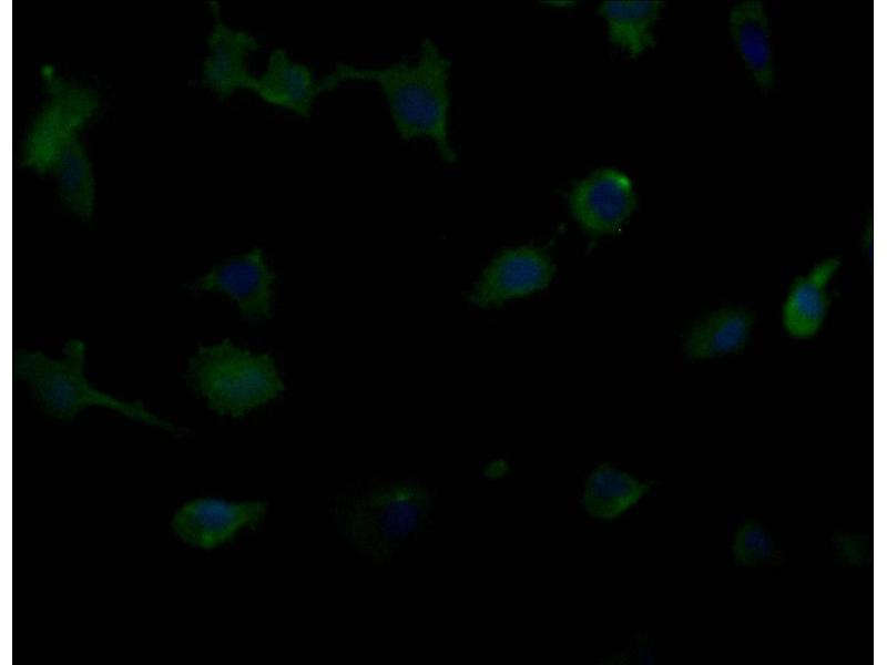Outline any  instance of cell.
<instances>
[{
  "instance_id": "obj_2",
  "label": "cell",
  "mask_w": 887,
  "mask_h": 665,
  "mask_svg": "<svg viewBox=\"0 0 887 665\" xmlns=\"http://www.w3.org/2000/svg\"><path fill=\"white\" fill-rule=\"evenodd\" d=\"M85 344L70 339L63 357L51 358L40 350L16 349L12 374L26 382L42 410L59 420L70 422L84 408H110L146 424L175 431V427L150 412L141 400L128 401L93 387L84 374Z\"/></svg>"
},
{
  "instance_id": "obj_1",
  "label": "cell",
  "mask_w": 887,
  "mask_h": 665,
  "mask_svg": "<svg viewBox=\"0 0 887 665\" xmlns=\"http://www.w3.org/2000/svg\"><path fill=\"white\" fill-rule=\"evenodd\" d=\"M451 59L431 39L420 43L416 61L400 59L383 66H358L338 62L320 78L323 93L344 82H373L380 89L399 137L404 141L428 139L440 157L452 164L457 153L450 140Z\"/></svg>"
},
{
  "instance_id": "obj_14",
  "label": "cell",
  "mask_w": 887,
  "mask_h": 665,
  "mask_svg": "<svg viewBox=\"0 0 887 665\" xmlns=\"http://www.w3.org/2000/svg\"><path fill=\"white\" fill-rule=\"evenodd\" d=\"M728 29L735 49L757 86L768 91L775 80L771 28L765 6L744 0L728 13Z\"/></svg>"
},
{
  "instance_id": "obj_17",
  "label": "cell",
  "mask_w": 887,
  "mask_h": 665,
  "mask_svg": "<svg viewBox=\"0 0 887 665\" xmlns=\"http://www.w3.org/2000/svg\"><path fill=\"white\" fill-rule=\"evenodd\" d=\"M62 204L78 217L90 221L95 203V182L91 162L79 137L58 157L52 172Z\"/></svg>"
},
{
  "instance_id": "obj_5",
  "label": "cell",
  "mask_w": 887,
  "mask_h": 665,
  "mask_svg": "<svg viewBox=\"0 0 887 665\" xmlns=\"http://www.w3.org/2000/svg\"><path fill=\"white\" fill-rule=\"evenodd\" d=\"M41 76L47 101L27 133L22 163L45 174L52 172L60 154L93 117L99 99L91 90L60 76L51 65L42 66Z\"/></svg>"
},
{
  "instance_id": "obj_13",
  "label": "cell",
  "mask_w": 887,
  "mask_h": 665,
  "mask_svg": "<svg viewBox=\"0 0 887 665\" xmlns=\"http://www.w3.org/2000/svg\"><path fill=\"white\" fill-rule=\"evenodd\" d=\"M249 91L265 103L304 119L310 116L323 94L320 79L312 68L294 60L283 48L271 52L265 70L254 76Z\"/></svg>"
},
{
  "instance_id": "obj_7",
  "label": "cell",
  "mask_w": 887,
  "mask_h": 665,
  "mask_svg": "<svg viewBox=\"0 0 887 665\" xmlns=\"http://www.w3.org/2000/svg\"><path fill=\"white\" fill-rule=\"evenodd\" d=\"M568 203L573 218L593 236L619 233L638 206L632 180L613 167L598 168L577 181Z\"/></svg>"
},
{
  "instance_id": "obj_12",
  "label": "cell",
  "mask_w": 887,
  "mask_h": 665,
  "mask_svg": "<svg viewBox=\"0 0 887 665\" xmlns=\"http://www.w3.org/2000/svg\"><path fill=\"white\" fill-rule=\"evenodd\" d=\"M755 313L742 305H724L694 320L682 336V350L691 361L738 354L750 342Z\"/></svg>"
},
{
  "instance_id": "obj_18",
  "label": "cell",
  "mask_w": 887,
  "mask_h": 665,
  "mask_svg": "<svg viewBox=\"0 0 887 665\" xmlns=\"http://www.w3.org/2000/svg\"><path fill=\"white\" fill-rule=\"evenodd\" d=\"M732 555L735 565H758L774 557L775 544L762 523L755 519H746L733 538Z\"/></svg>"
},
{
  "instance_id": "obj_8",
  "label": "cell",
  "mask_w": 887,
  "mask_h": 665,
  "mask_svg": "<svg viewBox=\"0 0 887 665\" xmlns=\"http://www.w3.org/2000/svg\"><path fill=\"white\" fill-rule=\"evenodd\" d=\"M263 501L231 502L217 498H198L179 508L171 521L176 536L184 543L212 550L232 541L238 531L254 529L265 516Z\"/></svg>"
},
{
  "instance_id": "obj_11",
  "label": "cell",
  "mask_w": 887,
  "mask_h": 665,
  "mask_svg": "<svg viewBox=\"0 0 887 665\" xmlns=\"http://www.w3.org/2000/svg\"><path fill=\"white\" fill-rule=\"evenodd\" d=\"M210 8L214 24L207 38L210 53L203 64V79L215 94L225 99L238 90H249L255 75L247 61L259 43L249 32L226 24L216 2Z\"/></svg>"
},
{
  "instance_id": "obj_6",
  "label": "cell",
  "mask_w": 887,
  "mask_h": 665,
  "mask_svg": "<svg viewBox=\"0 0 887 665\" xmlns=\"http://www.w3.org/2000/svg\"><path fill=\"white\" fill-rule=\"evenodd\" d=\"M275 286L276 274L255 247L215 264L191 288L223 294L235 303L243 319L261 321L272 317Z\"/></svg>"
},
{
  "instance_id": "obj_3",
  "label": "cell",
  "mask_w": 887,
  "mask_h": 665,
  "mask_svg": "<svg viewBox=\"0 0 887 665\" xmlns=\"http://www.w3.org/2000/svg\"><path fill=\"white\" fill-rule=\"evenodd\" d=\"M186 383L218 416L241 418L285 390L272 356L228 339L200 345L190 358Z\"/></svg>"
},
{
  "instance_id": "obj_15",
  "label": "cell",
  "mask_w": 887,
  "mask_h": 665,
  "mask_svg": "<svg viewBox=\"0 0 887 665\" xmlns=\"http://www.w3.org/2000/svg\"><path fill=\"white\" fill-rule=\"evenodd\" d=\"M664 6L660 0H606L598 13L606 23L609 41L638 58L655 45L653 28Z\"/></svg>"
},
{
  "instance_id": "obj_9",
  "label": "cell",
  "mask_w": 887,
  "mask_h": 665,
  "mask_svg": "<svg viewBox=\"0 0 887 665\" xmlns=\"http://www.w3.org/2000/svg\"><path fill=\"white\" fill-rule=\"evenodd\" d=\"M553 274L554 265L543 249L531 245L504 249L487 266L468 298L481 307L500 305L544 288Z\"/></svg>"
},
{
  "instance_id": "obj_4",
  "label": "cell",
  "mask_w": 887,
  "mask_h": 665,
  "mask_svg": "<svg viewBox=\"0 0 887 665\" xmlns=\"http://www.w3.org/2000/svg\"><path fill=\"white\" fill-rule=\"evenodd\" d=\"M430 507V494L419 483H389L340 507L338 528L358 552L385 560L419 531Z\"/></svg>"
},
{
  "instance_id": "obj_16",
  "label": "cell",
  "mask_w": 887,
  "mask_h": 665,
  "mask_svg": "<svg viewBox=\"0 0 887 665\" xmlns=\"http://www.w3.org/2000/svg\"><path fill=\"white\" fill-rule=\"evenodd\" d=\"M651 487L652 482H642L622 470L600 464L587 479L583 507L597 519L612 520L636 504Z\"/></svg>"
},
{
  "instance_id": "obj_10",
  "label": "cell",
  "mask_w": 887,
  "mask_h": 665,
  "mask_svg": "<svg viewBox=\"0 0 887 665\" xmlns=\"http://www.w3.org/2000/svg\"><path fill=\"white\" fill-rule=\"evenodd\" d=\"M842 266L837 256H829L796 276L781 308V324L794 340L813 339L823 328L829 313L830 283Z\"/></svg>"
}]
</instances>
